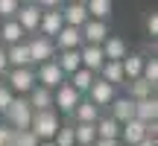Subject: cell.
<instances>
[{
  "label": "cell",
  "instance_id": "obj_1",
  "mask_svg": "<svg viewBox=\"0 0 158 146\" xmlns=\"http://www.w3.org/2000/svg\"><path fill=\"white\" fill-rule=\"evenodd\" d=\"M59 114L56 108H50V111H32V123H29V132H32L38 140H53L59 132Z\"/></svg>",
  "mask_w": 158,
  "mask_h": 146
},
{
  "label": "cell",
  "instance_id": "obj_2",
  "mask_svg": "<svg viewBox=\"0 0 158 146\" xmlns=\"http://www.w3.org/2000/svg\"><path fill=\"white\" fill-rule=\"evenodd\" d=\"M6 117H9V129H15V132L29 129V123H32V105H29V99L27 96H15L12 105L6 108Z\"/></svg>",
  "mask_w": 158,
  "mask_h": 146
},
{
  "label": "cell",
  "instance_id": "obj_3",
  "mask_svg": "<svg viewBox=\"0 0 158 146\" xmlns=\"http://www.w3.org/2000/svg\"><path fill=\"white\" fill-rule=\"evenodd\" d=\"M82 102V94L70 82H62L53 91V108H59V114H73V108Z\"/></svg>",
  "mask_w": 158,
  "mask_h": 146
},
{
  "label": "cell",
  "instance_id": "obj_4",
  "mask_svg": "<svg viewBox=\"0 0 158 146\" xmlns=\"http://www.w3.org/2000/svg\"><path fill=\"white\" fill-rule=\"evenodd\" d=\"M35 70L32 67H12V73H9V91L12 94H29V91L35 88Z\"/></svg>",
  "mask_w": 158,
  "mask_h": 146
},
{
  "label": "cell",
  "instance_id": "obj_5",
  "mask_svg": "<svg viewBox=\"0 0 158 146\" xmlns=\"http://www.w3.org/2000/svg\"><path fill=\"white\" fill-rule=\"evenodd\" d=\"M27 47H29V62L32 64H44V62H50L56 56L53 38H44V35H35L32 41H27Z\"/></svg>",
  "mask_w": 158,
  "mask_h": 146
},
{
  "label": "cell",
  "instance_id": "obj_6",
  "mask_svg": "<svg viewBox=\"0 0 158 146\" xmlns=\"http://www.w3.org/2000/svg\"><path fill=\"white\" fill-rule=\"evenodd\" d=\"M35 82H38L41 88H47V91H56L59 85L64 82V73L59 70V64L50 59V62L38 64V70H35Z\"/></svg>",
  "mask_w": 158,
  "mask_h": 146
},
{
  "label": "cell",
  "instance_id": "obj_7",
  "mask_svg": "<svg viewBox=\"0 0 158 146\" xmlns=\"http://www.w3.org/2000/svg\"><path fill=\"white\" fill-rule=\"evenodd\" d=\"M79 32H82V44H102V41L108 38V21H94V18H88V21L79 26Z\"/></svg>",
  "mask_w": 158,
  "mask_h": 146
},
{
  "label": "cell",
  "instance_id": "obj_8",
  "mask_svg": "<svg viewBox=\"0 0 158 146\" xmlns=\"http://www.w3.org/2000/svg\"><path fill=\"white\" fill-rule=\"evenodd\" d=\"M117 96V88L108 82H102V79H94V85L88 88V102H94L97 108L102 105H111V99Z\"/></svg>",
  "mask_w": 158,
  "mask_h": 146
},
{
  "label": "cell",
  "instance_id": "obj_9",
  "mask_svg": "<svg viewBox=\"0 0 158 146\" xmlns=\"http://www.w3.org/2000/svg\"><path fill=\"white\" fill-rule=\"evenodd\" d=\"M41 12H44V9H38V6H35V3H23L21 6V9H18V15H15V21L18 23H21V29H23V32H38V21H41Z\"/></svg>",
  "mask_w": 158,
  "mask_h": 146
},
{
  "label": "cell",
  "instance_id": "obj_10",
  "mask_svg": "<svg viewBox=\"0 0 158 146\" xmlns=\"http://www.w3.org/2000/svg\"><path fill=\"white\" fill-rule=\"evenodd\" d=\"M147 137V123H141V120H126V123H120V143L126 146H138Z\"/></svg>",
  "mask_w": 158,
  "mask_h": 146
},
{
  "label": "cell",
  "instance_id": "obj_11",
  "mask_svg": "<svg viewBox=\"0 0 158 146\" xmlns=\"http://www.w3.org/2000/svg\"><path fill=\"white\" fill-rule=\"evenodd\" d=\"M79 59H82V67L91 73H100V67L106 64V56H102L100 44H82L79 47Z\"/></svg>",
  "mask_w": 158,
  "mask_h": 146
},
{
  "label": "cell",
  "instance_id": "obj_12",
  "mask_svg": "<svg viewBox=\"0 0 158 146\" xmlns=\"http://www.w3.org/2000/svg\"><path fill=\"white\" fill-rule=\"evenodd\" d=\"M62 9V6H59ZM59 9H44L41 12V21H38V32L44 35V38H56V32L64 26V21H62V12Z\"/></svg>",
  "mask_w": 158,
  "mask_h": 146
},
{
  "label": "cell",
  "instance_id": "obj_13",
  "mask_svg": "<svg viewBox=\"0 0 158 146\" xmlns=\"http://www.w3.org/2000/svg\"><path fill=\"white\" fill-rule=\"evenodd\" d=\"M53 44H56V50H79V47H82V32H79V26H68V23H64L56 32Z\"/></svg>",
  "mask_w": 158,
  "mask_h": 146
},
{
  "label": "cell",
  "instance_id": "obj_14",
  "mask_svg": "<svg viewBox=\"0 0 158 146\" xmlns=\"http://www.w3.org/2000/svg\"><path fill=\"white\" fill-rule=\"evenodd\" d=\"M102 56H106V62H123L126 56H129V47H126L123 38H117V35H108L106 41H102Z\"/></svg>",
  "mask_w": 158,
  "mask_h": 146
},
{
  "label": "cell",
  "instance_id": "obj_15",
  "mask_svg": "<svg viewBox=\"0 0 158 146\" xmlns=\"http://www.w3.org/2000/svg\"><path fill=\"white\" fill-rule=\"evenodd\" d=\"M53 62L59 64V70L64 73V79L70 76V73H76L82 67V59H79V50H59L56 56H53Z\"/></svg>",
  "mask_w": 158,
  "mask_h": 146
},
{
  "label": "cell",
  "instance_id": "obj_16",
  "mask_svg": "<svg viewBox=\"0 0 158 146\" xmlns=\"http://www.w3.org/2000/svg\"><path fill=\"white\" fill-rule=\"evenodd\" d=\"M6 62H9V70H12V67H32V62H29V47H27V41L6 47Z\"/></svg>",
  "mask_w": 158,
  "mask_h": 146
},
{
  "label": "cell",
  "instance_id": "obj_17",
  "mask_svg": "<svg viewBox=\"0 0 158 146\" xmlns=\"http://www.w3.org/2000/svg\"><path fill=\"white\" fill-rule=\"evenodd\" d=\"M135 120H141V123H158V99L155 96L135 102Z\"/></svg>",
  "mask_w": 158,
  "mask_h": 146
},
{
  "label": "cell",
  "instance_id": "obj_18",
  "mask_svg": "<svg viewBox=\"0 0 158 146\" xmlns=\"http://www.w3.org/2000/svg\"><path fill=\"white\" fill-rule=\"evenodd\" d=\"M108 117H114L117 123H126V120L135 117V102L129 99V96H114L111 99V114Z\"/></svg>",
  "mask_w": 158,
  "mask_h": 146
},
{
  "label": "cell",
  "instance_id": "obj_19",
  "mask_svg": "<svg viewBox=\"0 0 158 146\" xmlns=\"http://www.w3.org/2000/svg\"><path fill=\"white\" fill-rule=\"evenodd\" d=\"M62 21L68 23V26H82L85 21H88V12H85V3H68L62 6Z\"/></svg>",
  "mask_w": 158,
  "mask_h": 146
},
{
  "label": "cell",
  "instance_id": "obj_20",
  "mask_svg": "<svg viewBox=\"0 0 158 146\" xmlns=\"http://www.w3.org/2000/svg\"><path fill=\"white\" fill-rule=\"evenodd\" d=\"M27 99H29V105H32V111H50V108H53V91L35 85V88L29 91Z\"/></svg>",
  "mask_w": 158,
  "mask_h": 146
},
{
  "label": "cell",
  "instance_id": "obj_21",
  "mask_svg": "<svg viewBox=\"0 0 158 146\" xmlns=\"http://www.w3.org/2000/svg\"><path fill=\"white\" fill-rule=\"evenodd\" d=\"M94 129H97V137H102V140H120V123L114 117H102L100 114Z\"/></svg>",
  "mask_w": 158,
  "mask_h": 146
},
{
  "label": "cell",
  "instance_id": "obj_22",
  "mask_svg": "<svg viewBox=\"0 0 158 146\" xmlns=\"http://www.w3.org/2000/svg\"><path fill=\"white\" fill-rule=\"evenodd\" d=\"M0 38H3V44H21L23 38H27V32L21 29V23L15 21V18H9V21H3V26H0Z\"/></svg>",
  "mask_w": 158,
  "mask_h": 146
},
{
  "label": "cell",
  "instance_id": "obj_23",
  "mask_svg": "<svg viewBox=\"0 0 158 146\" xmlns=\"http://www.w3.org/2000/svg\"><path fill=\"white\" fill-rule=\"evenodd\" d=\"M120 67H123L126 82H132V79H141V70H143V56H141V53H129V56L120 62Z\"/></svg>",
  "mask_w": 158,
  "mask_h": 146
},
{
  "label": "cell",
  "instance_id": "obj_24",
  "mask_svg": "<svg viewBox=\"0 0 158 146\" xmlns=\"http://www.w3.org/2000/svg\"><path fill=\"white\" fill-rule=\"evenodd\" d=\"M85 12L94 21H108L111 18V0H85Z\"/></svg>",
  "mask_w": 158,
  "mask_h": 146
},
{
  "label": "cell",
  "instance_id": "obj_25",
  "mask_svg": "<svg viewBox=\"0 0 158 146\" xmlns=\"http://www.w3.org/2000/svg\"><path fill=\"white\" fill-rule=\"evenodd\" d=\"M100 73H102V82H108V85H114V88H117V85H126V76H123V67H120V62H106L100 67Z\"/></svg>",
  "mask_w": 158,
  "mask_h": 146
},
{
  "label": "cell",
  "instance_id": "obj_26",
  "mask_svg": "<svg viewBox=\"0 0 158 146\" xmlns=\"http://www.w3.org/2000/svg\"><path fill=\"white\" fill-rule=\"evenodd\" d=\"M73 117H76V123H97V120H100V108H97L94 102L82 99V102L73 108Z\"/></svg>",
  "mask_w": 158,
  "mask_h": 146
},
{
  "label": "cell",
  "instance_id": "obj_27",
  "mask_svg": "<svg viewBox=\"0 0 158 146\" xmlns=\"http://www.w3.org/2000/svg\"><path fill=\"white\" fill-rule=\"evenodd\" d=\"M126 85H129V99H132V102L155 96V88H152L149 82H143V79H132V82H126Z\"/></svg>",
  "mask_w": 158,
  "mask_h": 146
},
{
  "label": "cell",
  "instance_id": "obj_28",
  "mask_svg": "<svg viewBox=\"0 0 158 146\" xmlns=\"http://www.w3.org/2000/svg\"><path fill=\"white\" fill-rule=\"evenodd\" d=\"M73 137H76V146H91V143L97 140L94 123H76L73 126Z\"/></svg>",
  "mask_w": 158,
  "mask_h": 146
},
{
  "label": "cell",
  "instance_id": "obj_29",
  "mask_svg": "<svg viewBox=\"0 0 158 146\" xmlns=\"http://www.w3.org/2000/svg\"><path fill=\"white\" fill-rule=\"evenodd\" d=\"M94 79H97V73H91V70H85V67H79L76 73H70V85H73L79 94H88V88L94 85Z\"/></svg>",
  "mask_w": 158,
  "mask_h": 146
},
{
  "label": "cell",
  "instance_id": "obj_30",
  "mask_svg": "<svg viewBox=\"0 0 158 146\" xmlns=\"http://www.w3.org/2000/svg\"><path fill=\"white\" fill-rule=\"evenodd\" d=\"M12 146H38V137H35L29 129H23V132L12 129Z\"/></svg>",
  "mask_w": 158,
  "mask_h": 146
},
{
  "label": "cell",
  "instance_id": "obj_31",
  "mask_svg": "<svg viewBox=\"0 0 158 146\" xmlns=\"http://www.w3.org/2000/svg\"><path fill=\"white\" fill-rule=\"evenodd\" d=\"M141 79H143V82H149V85L155 88V82H158V62H155V59H143Z\"/></svg>",
  "mask_w": 158,
  "mask_h": 146
},
{
  "label": "cell",
  "instance_id": "obj_32",
  "mask_svg": "<svg viewBox=\"0 0 158 146\" xmlns=\"http://www.w3.org/2000/svg\"><path fill=\"white\" fill-rule=\"evenodd\" d=\"M53 143L56 146H73L76 137H73V126H59L56 137H53Z\"/></svg>",
  "mask_w": 158,
  "mask_h": 146
},
{
  "label": "cell",
  "instance_id": "obj_33",
  "mask_svg": "<svg viewBox=\"0 0 158 146\" xmlns=\"http://www.w3.org/2000/svg\"><path fill=\"white\" fill-rule=\"evenodd\" d=\"M18 9H21V3H18V0H0V18H3V21L15 18Z\"/></svg>",
  "mask_w": 158,
  "mask_h": 146
},
{
  "label": "cell",
  "instance_id": "obj_34",
  "mask_svg": "<svg viewBox=\"0 0 158 146\" xmlns=\"http://www.w3.org/2000/svg\"><path fill=\"white\" fill-rule=\"evenodd\" d=\"M12 99H15V94L9 91V85H0V114H6V108L12 105Z\"/></svg>",
  "mask_w": 158,
  "mask_h": 146
},
{
  "label": "cell",
  "instance_id": "obj_35",
  "mask_svg": "<svg viewBox=\"0 0 158 146\" xmlns=\"http://www.w3.org/2000/svg\"><path fill=\"white\" fill-rule=\"evenodd\" d=\"M147 32L152 35V38L158 35V15H155V12H149V18H147Z\"/></svg>",
  "mask_w": 158,
  "mask_h": 146
},
{
  "label": "cell",
  "instance_id": "obj_36",
  "mask_svg": "<svg viewBox=\"0 0 158 146\" xmlns=\"http://www.w3.org/2000/svg\"><path fill=\"white\" fill-rule=\"evenodd\" d=\"M0 146H12V129L0 126Z\"/></svg>",
  "mask_w": 158,
  "mask_h": 146
},
{
  "label": "cell",
  "instance_id": "obj_37",
  "mask_svg": "<svg viewBox=\"0 0 158 146\" xmlns=\"http://www.w3.org/2000/svg\"><path fill=\"white\" fill-rule=\"evenodd\" d=\"M62 3H64V0H35V6H38V9H59Z\"/></svg>",
  "mask_w": 158,
  "mask_h": 146
},
{
  "label": "cell",
  "instance_id": "obj_38",
  "mask_svg": "<svg viewBox=\"0 0 158 146\" xmlns=\"http://www.w3.org/2000/svg\"><path fill=\"white\" fill-rule=\"evenodd\" d=\"M91 146H120V140H102V137H97Z\"/></svg>",
  "mask_w": 158,
  "mask_h": 146
},
{
  "label": "cell",
  "instance_id": "obj_39",
  "mask_svg": "<svg viewBox=\"0 0 158 146\" xmlns=\"http://www.w3.org/2000/svg\"><path fill=\"white\" fill-rule=\"evenodd\" d=\"M9 70V62H6V50L0 47V73H6Z\"/></svg>",
  "mask_w": 158,
  "mask_h": 146
},
{
  "label": "cell",
  "instance_id": "obj_40",
  "mask_svg": "<svg viewBox=\"0 0 158 146\" xmlns=\"http://www.w3.org/2000/svg\"><path fill=\"white\" fill-rule=\"evenodd\" d=\"M138 146H158V143H155V140H149V137H143V140L138 143Z\"/></svg>",
  "mask_w": 158,
  "mask_h": 146
},
{
  "label": "cell",
  "instance_id": "obj_41",
  "mask_svg": "<svg viewBox=\"0 0 158 146\" xmlns=\"http://www.w3.org/2000/svg\"><path fill=\"white\" fill-rule=\"evenodd\" d=\"M38 146H56L53 140H38Z\"/></svg>",
  "mask_w": 158,
  "mask_h": 146
},
{
  "label": "cell",
  "instance_id": "obj_42",
  "mask_svg": "<svg viewBox=\"0 0 158 146\" xmlns=\"http://www.w3.org/2000/svg\"><path fill=\"white\" fill-rule=\"evenodd\" d=\"M18 3H21V6H23V3H35V0H18Z\"/></svg>",
  "mask_w": 158,
  "mask_h": 146
},
{
  "label": "cell",
  "instance_id": "obj_43",
  "mask_svg": "<svg viewBox=\"0 0 158 146\" xmlns=\"http://www.w3.org/2000/svg\"><path fill=\"white\" fill-rule=\"evenodd\" d=\"M68 3H85V0H68Z\"/></svg>",
  "mask_w": 158,
  "mask_h": 146
},
{
  "label": "cell",
  "instance_id": "obj_44",
  "mask_svg": "<svg viewBox=\"0 0 158 146\" xmlns=\"http://www.w3.org/2000/svg\"><path fill=\"white\" fill-rule=\"evenodd\" d=\"M120 146H126V143H120Z\"/></svg>",
  "mask_w": 158,
  "mask_h": 146
},
{
  "label": "cell",
  "instance_id": "obj_45",
  "mask_svg": "<svg viewBox=\"0 0 158 146\" xmlns=\"http://www.w3.org/2000/svg\"><path fill=\"white\" fill-rule=\"evenodd\" d=\"M73 146H76V143H73Z\"/></svg>",
  "mask_w": 158,
  "mask_h": 146
}]
</instances>
